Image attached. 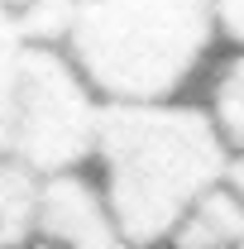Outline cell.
Instances as JSON below:
<instances>
[{"instance_id": "cell-12", "label": "cell", "mask_w": 244, "mask_h": 249, "mask_svg": "<svg viewBox=\"0 0 244 249\" xmlns=\"http://www.w3.org/2000/svg\"><path fill=\"white\" fill-rule=\"evenodd\" d=\"M240 249H244V245H240Z\"/></svg>"}, {"instance_id": "cell-2", "label": "cell", "mask_w": 244, "mask_h": 249, "mask_svg": "<svg viewBox=\"0 0 244 249\" xmlns=\"http://www.w3.org/2000/svg\"><path fill=\"white\" fill-rule=\"evenodd\" d=\"M211 5H72L58 53L101 106H173L215 62Z\"/></svg>"}, {"instance_id": "cell-6", "label": "cell", "mask_w": 244, "mask_h": 249, "mask_svg": "<svg viewBox=\"0 0 244 249\" xmlns=\"http://www.w3.org/2000/svg\"><path fill=\"white\" fill-rule=\"evenodd\" d=\"M201 110L211 120L215 139L225 144V154H244V48H230L225 58L211 62Z\"/></svg>"}, {"instance_id": "cell-7", "label": "cell", "mask_w": 244, "mask_h": 249, "mask_svg": "<svg viewBox=\"0 0 244 249\" xmlns=\"http://www.w3.org/2000/svg\"><path fill=\"white\" fill-rule=\"evenodd\" d=\"M34 182L24 168L0 158V249H29V225H34Z\"/></svg>"}, {"instance_id": "cell-4", "label": "cell", "mask_w": 244, "mask_h": 249, "mask_svg": "<svg viewBox=\"0 0 244 249\" xmlns=\"http://www.w3.org/2000/svg\"><path fill=\"white\" fill-rule=\"evenodd\" d=\"M29 249H124L91 173H58L38 182Z\"/></svg>"}, {"instance_id": "cell-5", "label": "cell", "mask_w": 244, "mask_h": 249, "mask_svg": "<svg viewBox=\"0 0 244 249\" xmlns=\"http://www.w3.org/2000/svg\"><path fill=\"white\" fill-rule=\"evenodd\" d=\"M240 245H244V211L225 187L206 192L168 235V249H240Z\"/></svg>"}, {"instance_id": "cell-11", "label": "cell", "mask_w": 244, "mask_h": 249, "mask_svg": "<svg viewBox=\"0 0 244 249\" xmlns=\"http://www.w3.org/2000/svg\"><path fill=\"white\" fill-rule=\"evenodd\" d=\"M134 249H168V245H134Z\"/></svg>"}, {"instance_id": "cell-1", "label": "cell", "mask_w": 244, "mask_h": 249, "mask_svg": "<svg viewBox=\"0 0 244 249\" xmlns=\"http://www.w3.org/2000/svg\"><path fill=\"white\" fill-rule=\"evenodd\" d=\"M225 144L201 106H105L91 149V173L124 249L168 245L173 225L220 187Z\"/></svg>"}, {"instance_id": "cell-10", "label": "cell", "mask_w": 244, "mask_h": 249, "mask_svg": "<svg viewBox=\"0 0 244 249\" xmlns=\"http://www.w3.org/2000/svg\"><path fill=\"white\" fill-rule=\"evenodd\" d=\"M220 187L240 201V211H244V154H230V163H225V178H220Z\"/></svg>"}, {"instance_id": "cell-3", "label": "cell", "mask_w": 244, "mask_h": 249, "mask_svg": "<svg viewBox=\"0 0 244 249\" xmlns=\"http://www.w3.org/2000/svg\"><path fill=\"white\" fill-rule=\"evenodd\" d=\"M101 110L105 106L87 91V82L58 48H24L10 101L5 158L24 168L34 182L58 173H87Z\"/></svg>"}, {"instance_id": "cell-8", "label": "cell", "mask_w": 244, "mask_h": 249, "mask_svg": "<svg viewBox=\"0 0 244 249\" xmlns=\"http://www.w3.org/2000/svg\"><path fill=\"white\" fill-rule=\"evenodd\" d=\"M19 58H24V38L15 29L10 5H0V158H5V129H10V101H15Z\"/></svg>"}, {"instance_id": "cell-9", "label": "cell", "mask_w": 244, "mask_h": 249, "mask_svg": "<svg viewBox=\"0 0 244 249\" xmlns=\"http://www.w3.org/2000/svg\"><path fill=\"white\" fill-rule=\"evenodd\" d=\"M211 15H215V38L230 48H244V0L240 5H211Z\"/></svg>"}]
</instances>
